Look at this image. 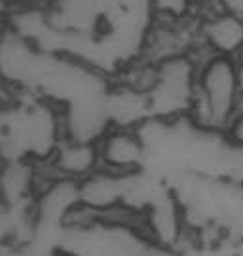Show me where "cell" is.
Returning <instances> with one entry per match:
<instances>
[{
  "instance_id": "30bf717a",
  "label": "cell",
  "mask_w": 243,
  "mask_h": 256,
  "mask_svg": "<svg viewBox=\"0 0 243 256\" xmlns=\"http://www.w3.org/2000/svg\"><path fill=\"white\" fill-rule=\"evenodd\" d=\"M226 137H228L230 142H234V144L243 148V112H239V114L235 116V120L232 122V126L226 131Z\"/></svg>"
},
{
  "instance_id": "7a4b0ae2",
  "label": "cell",
  "mask_w": 243,
  "mask_h": 256,
  "mask_svg": "<svg viewBox=\"0 0 243 256\" xmlns=\"http://www.w3.org/2000/svg\"><path fill=\"white\" fill-rule=\"evenodd\" d=\"M198 63L190 55H177L158 64V78L148 93L154 118L177 120L188 116L198 84Z\"/></svg>"
},
{
  "instance_id": "8fae6325",
  "label": "cell",
  "mask_w": 243,
  "mask_h": 256,
  "mask_svg": "<svg viewBox=\"0 0 243 256\" xmlns=\"http://www.w3.org/2000/svg\"><path fill=\"white\" fill-rule=\"evenodd\" d=\"M0 256H16L14 254V250H12V248L2 241V238H0Z\"/></svg>"
},
{
  "instance_id": "52a82bcc",
  "label": "cell",
  "mask_w": 243,
  "mask_h": 256,
  "mask_svg": "<svg viewBox=\"0 0 243 256\" xmlns=\"http://www.w3.org/2000/svg\"><path fill=\"white\" fill-rule=\"evenodd\" d=\"M78 205H80L78 182L71 178H55L36 194L33 202V214L35 220L40 222L65 226V222L78 209Z\"/></svg>"
},
{
  "instance_id": "3957f363",
  "label": "cell",
  "mask_w": 243,
  "mask_h": 256,
  "mask_svg": "<svg viewBox=\"0 0 243 256\" xmlns=\"http://www.w3.org/2000/svg\"><path fill=\"white\" fill-rule=\"evenodd\" d=\"M143 236L154 247L182 252L192 247V232L179 200L171 194H163L143 212Z\"/></svg>"
},
{
  "instance_id": "6da1fadb",
  "label": "cell",
  "mask_w": 243,
  "mask_h": 256,
  "mask_svg": "<svg viewBox=\"0 0 243 256\" xmlns=\"http://www.w3.org/2000/svg\"><path fill=\"white\" fill-rule=\"evenodd\" d=\"M243 95L235 59L211 55L199 64L188 118L201 131L226 133L241 108Z\"/></svg>"
},
{
  "instance_id": "5b68a950",
  "label": "cell",
  "mask_w": 243,
  "mask_h": 256,
  "mask_svg": "<svg viewBox=\"0 0 243 256\" xmlns=\"http://www.w3.org/2000/svg\"><path fill=\"white\" fill-rule=\"evenodd\" d=\"M38 194L36 160L14 158L0 165V205L12 209L33 207Z\"/></svg>"
},
{
  "instance_id": "7c38bea8",
  "label": "cell",
  "mask_w": 243,
  "mask_h": 256,
  "mask_svg": "<svg viewBox=\"0 0 243 256\" xmlns=\"http://www.w3.org/2000/svg\"><path fill=\"white\" fill-rule=\"evenodd\" d=\"M57 256H72V254H67V252H59Z\"/></svg>"
},
{
  "instance_id": "277c9868",
  "label": "cell",
  "mask_w": 243,
  "mask_h": 256,
  "mask_svg": "<svg viewBox=\"0 0 243 256\" xmlns=\"http://www.w3.org/2000/svg\"><path fill=\"white\" fill-rule=\"evenodd\" d=\"M101 167L118 174H131L144 169L146 148L137 129L110 128L97 142Z\"/></svg>"
},
{
  "instance_id": "8992f818",
  "label": "cell",
  "mask_w": 243,
  "mask_h": 256,
  "mask_svg": "<svg viewBox=\"0 0 243 256\" xmlns=\"http://www.w3.org/2000/svg\"><path fill=\"white\" fill-rule=\"evenodd\" d=\"M57 176L80 182L88 174L95 173L101 167L97 142H86L65 137L59 140L52 156L48 158Z\"/></svg>"
},
{
  "instance_id": "9c48e42d",
  "label": "cell",
  "mask_w": 243,
  "mask_h": 256,
  "mask_svg": "<svg viewBox=\"0 0 243 256\" xmlns=\"http://www.w3.org/2000/svg\"><path fill=\"white\" fill-rule=\"evenodd\" d=\"M201 42L213 55L235 59L243 52V16L226 10L203 21Z\"/></svg>"
},
{
  "instance_id": "ba28073f",
  "label": "cell",
  "mask_w": 243,
  "mask_h": 256,
  "mask_svg": "<svg viewBox=\"0 0 243 256\" xmlns=\"http://www.w3.org/2000/svg\"><path fill=\"white\" fill-rule=\"evenodd\" d=\"M80 205L97 214H107L124 205V174L99 167L78 182Z\"/></svg>"
}]
</instances>
